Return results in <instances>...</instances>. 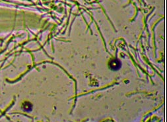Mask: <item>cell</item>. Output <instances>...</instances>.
Segmentation results:
<instances>
[{"label": "cell", "instance_id": "6da1fadb", "mask_svg": "<svg viewBox=\"0 0 167 122\" xmlns=\"http://www.w3.org/2000/svg\"><path fill=\"white\" fill-rule=\"evenodd\" d=\"M108 67L110 68L111 70L112 71H118L122 67V62L120 59L117 58L111 59L108 62Z\"/></svg>", "mask_w": 167, "mask_h": 122}, {"label": "cell", "instance_id": "7a4b0ae2", "mask_svg": "<svg viewBox=\"0 0 167 122\" xmlns=\"http://www.w3.org/2000/svg\"><path fill=\"white\" fill-rule=\"evenodd\" d=\"M22 107L25 111L28 112L32 111V110H33V104L31 103H29V102H25V103L23 104Z\"/></svg>", "mask_w": 167, "mask_h": 122}]
</instances>
